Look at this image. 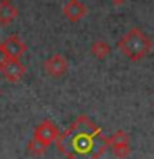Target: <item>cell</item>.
Here are the masks:
<instances>
[{
	"label": "cell",
	"instance_id": "1",
	"mask_svg": "<svg viewBox=\"0 0 154 159\" xmlns=\"http://www.w3.org/2000/svg\"><path fill=\"white\" fill-rule=\"evenodd\" d=\"M55 144L68 159H99L108 149V138L91 118L79 114L60 133Z\"/></svg>",
	"mask_w": 154,
	"mask_h": 159
},
{
	"label": "cell",
	"instance_id": "8",
	"mask_svg": "<svg viewBox=\"0 0 154 159\" xmlns=\"http://www.w3.org/2000/svg\"><path fill=\"white\" fill-rule=\"evenodd\" d=\"M86 13H88L86 5L83 2H79V0H68V2L63 5V15L73 23H76L81 18H84Z\"/></svg>",
	"mask_w": 154,
	"mask_h": 159
},
{
	"label": "cell",
	"instance_id": "9",
	"mask_svg": "<svg viewBox=\"0 0 154 159\" xmlns=\"http://www.w3.org/2000/svg\"><path fill=\"white\" fill-rule=\"evenodd\" d=\"M18 17V8L12 0L0 2V25H10Z\"/></svg>",
	"mask_w": 154,
	"mask_h": 159
},
{
	"label": "cell",
	"instance_id": "7",
	"mask_svg": "<svg viewBox=\"0 0 154 159\" xmlns=\"http://www.w3.org/2000/svg\"><path fill=\"white\" fill-rule=\"evenodd\" d=\"M0 73L3 75L5 80H8L10 83H17L23 78V75L27 73V66L20 61V60H7L3 63V66L0 68Z\"/></svg>",
	"mask_w": 154,
	"mask_h": 159
},
{
	"label": "cell",
	"instance_id": "11",
	"mask_svg": "<svg viewBox=\"0 0 154 159\" xmlns=\"http://www.w3.org/2000/svg\"><path fill=\"white\" fill-rule=\"evenodd\" d=\"M47 146L45 144H42L40 141H37L35 138H32L28 141V144H27V151L32 154V156H37V157H40V156H43L45 152H47Z\"/></svg>",
	"mask_w": 154,
	"mask_h": 159
},
{
	"label": "cell",
	"instance_id": "4",
	"mask_svg": "<svg viewBox=\"0 0 154 159\" xmlns=\"http://www.w3.org/2000/svg\"><path fill=\"white\" fill-rule=\"evenodd\" d=\"M58 136H60V131H58L57 124H55L52 119H45V121H42L33 131V138L37 139V141H40L42 144H45L47 148L57 141Z\"/></svg>",
	"mask_w": 154,
	"mask_h": 159
},
{
	"label": "cell",
	"instance_id": "6",
	"mask_svg": "<svg viewBox=\"0 0 154 159\" xmlns=\"http://www.w3.org/2000/svg\"><path fill=\"white\" fill-rule=\"evenodd\" d=\"M43 68H45V71H47L50 76L60 78V76H63V75L68 71V60L65 58L61 53H55L48 60L43 61Z\"/></svg>",
	"mask_w": 154,
	"mask_h": 159
},
{
	"label": "cell",
	"instance_id": "3",
	"mask_svg": "<svg viewBox=\"0 0 154 159\" xmlns=\"http://www.w3.org/2000/svg\"><path fill=\"white\" fill-rule=\"evenodd\" d=\"M108 148H111L114 157L118 159H126L131 154V143H129V136L123 129L114 131L111 136L108 138Z\"/></svg>",
	"mask_w": 154,
	"mask_h": 159
},
{
	"label": "cell",
	"instance_id": "10",
	"mask_svg": "<svg viewBox=\"0 0 154 159\" xmlns=\"http://www.w3.org/2000/svg\"><path fill=\"white\" fill-rule=\"evenodd\" d=\"M89 52H91V55L94 58L104 60L109 53H111V47H109V43L104 42V40H94L91 43V47H89Z\"/></svg>",
	"mask_w": 154,
	"mask_h": 159
},
{
	"label": "cell",
	"instance_id": "12",
	"mask_svg": "<svg viewBox=\"0 0 154 159\" xmlns=\"http://www.w3.org/2000/svg\"><path fill=\"white\" fill-rule=\"evenodd\" d=\"M5 61H7V55H5V52H3V45H2V42H0V68L3 66Z\"/></svg>",
	"mask_w": 154,
	"mask_h": 159
},
{
	"label": "cell",
	"instance_id": "2",
	"mask_svg": "<svg viewBox=\"0 0 154 159\" xmlns=\"http://www.w3.org/2000/svg\"><path fill=\"white\" fill-rule=\"evenodd\" d=\"M118 48L131 61H141L152 50V38L144 33L141 28L133 27L119 38Z\"/></svg>",
	"mask_w": 154,
	"mask_h": 159
},
{
	"label": "cell",
	"instance_id": "5",
	"mask_svg": "<svg viewBox=\"0 0 154 159\" xmlns=\"http://www.w3.org/2000/svg\"><path fill=\"white\" fill-rule=\"evenodd\" d=\"M3 45V52L7 55V60H20L27 53V43L23 42L18 35H10L5 38Z\"/></svg>",
	"mask_w": 154,
	"mask_h": 159
},
{
	"label": "cell",
	"instance_id": "13",
	"mask_svg": "<svg viewBox=\"0 0 154 159\" xmlns=\"http://www.w3.org/2000/svg\"><path fill=\"white\" fill-rule=\"evenodd\" d=\"M126 0H111V3H114V5H123Z\"/></svg>",
	"mask_w": 154,
	"mask_h": 159
}]
</instances>
